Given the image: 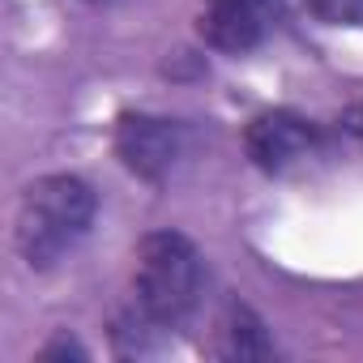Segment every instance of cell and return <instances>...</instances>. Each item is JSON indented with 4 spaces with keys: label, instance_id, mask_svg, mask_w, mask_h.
I'll use <instances>...</instances> for the list:
<instances>
[{
    "label": "cell",
    "instance_id": "cell-1",
    "mask_svg": "<svg viewBox=\"0 0 363 363\" xmlns=\"http://www.w3.org/2000/svg\"><path fill=\"white\" fill-rule=\"evenodd\" d=\"M94 189L77 175H43L22 193L18 206V252L30 269H52L65 261L94 223Z\"/></svg>",
    "mask_w": 363,
    "mask_h": 363
},
{
    "label": "cell",
    "instance_id": "cell-2",
    "mask_svg": "<svg viewBox=\"0 0 363 363\" xmlns=\"http://www.w3.org/2000/svg\"><path fill=\"white\" fill-rule=\"evenodd\" d=\"M201 299V252L179 231H150L137 244L133 274V308L158 329H175L189 320Z\"/></svg>",
    "mask_w": 363,
    "mask_h": 363
},
{
    "label": "cell",
    "instance_id": "cell-3",
    "mask_svg": "<svg viewBox=\"0 0 363 363\" xmlns=\"http://www.w3.org/2000/svg\"><path fill=\"white\" fill-rule=\"evenodd\" d=\"M179 150H184V128L167 116L124 111L116 120V158L137 179H162L175 167Z\"/></svg>",
    "mask_w": 363,
    "mask_h": 363
},
{
    "label": "cell",
    "instance_id": "cell-4",
    "mask_svg": "<svg viewBox=\"0 0 363 363\" xmlns=\"http://www.w3.org/2000/svg\"><path fill=\"white\" fill-rule=\"evenodd\" d=\"M282 13V0H201L197 35L227 56H244L265 43Z\"/></svg>",
    "mask_w": 363,
    "mask_h": 363
},
{
    "label": "cell",
    "instance_id": "cell-5",
    "mask_svg": "<svg viewBox=\"0 0 363 363\" xmlns=\"http://www.w3.org/2000/svg\"><path fill=\"white\" fill-rule=\"evenodd\" d=\"M316 141H320L316 124L303 120L299 111H286V107L261 111V116H252V124L244 128V150H248V158H252L261 171H269V175H278V171L303 162V158L316 150Z\"/></svg>",
    "mask_w": 363,
    "mask_h": 363
},
{
    "label": "cell",
    "instance_id": "cell-6",
    "mask_svg": "<svg viewBox=\"0 0 363 363\" xmlns=\"http://www.w3.org/2000/svg\"><path fill=\"white\" fill-rule=\"evenodd\" d=\"M218 354H223V359H269V354H274V342H269V333H265V320H261L248 303H231V308H227Z\"/></svg>",
    "mask_w": 363,
    "mask_h": 363
},
{
    "label": "cell",
    "instance_id": "cell-7",
    "mask_svg": "<svg viewBox=\"0 0 363 363\" xmlns=\"http://www.w3.org/2000/svg\"><path fill=\"white\" fill-rule=\"evenodd\" d=\"M308 9L329 26H363V0H308Z\"/></svg>",
    "mask_w": 363,
    "mask_h": 363
},
{
    "label": "cell",
    "instance_id": "cell-8",
    "mask_svg": "<svg viewBox=\"0 0 363 363\" xmlns=\"http://www.w3.org/2000/svg\"><path fill=\"white\" fill-rule=\"evenodd\" d=\"M69 354H77V359H86V350H82L77 342H69V337H56V342H52V346H48L43 354H39V359H43V363H52V359H69Z\"/></svg>",
    "mask_w": 363,
    "mask_h": 363
},
{
    "label": "cell",
    "instance_id": "cell-9",
    "mask_svg": "<svg viewBox=\"0 0 363 363\" xmlns=\"http://www.w3.org/2000/svg\"><path fill=\"white\" fill-rule=\"evenodd\" d=\"M346 128H350V133H354V137L363 141V103H359V107H354V111L346 116Z\"/></svg>",
    "mask_w": 363,
    "mask_h": 363
},
{
    "label": "cell",
    "instance_id": "cell-10",
    "mask_svg": "<svg viewBox=\"0 0 363 363\" xmlns=\"http://www.w3.org/2000/svg\"><path fill=\"white\" fill-rule=\"evenodd\" d=\"M94 5H99V0H94Z\"/></svg>",
    "mask_w": 363,
    "mask_h": 363
}]
</instances>
